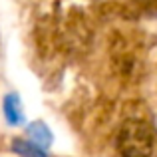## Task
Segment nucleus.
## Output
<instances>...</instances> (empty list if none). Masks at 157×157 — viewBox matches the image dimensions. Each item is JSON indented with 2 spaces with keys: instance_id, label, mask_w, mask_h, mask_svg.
<instances>
[{
  "instance_id": "f257e3e1",
  "label": "nucleus",
  "mask_w": 157,
  "mask_h": 157,
  "mask_svg": "<svg viewBox=\"0 0 157 157\" xmlns=\"http://www.w3.org/2000/svg\"><path fill=\"white\" fill-rule=\"evenodd\" d=\"M117 151L121 157H149L153 135L143 121H125L117 133Z\"/></svg>"
},
{
  "instance_id": "f03ea898",
  "label": "nucleus",
  "mask_w": 157,
  "mask_h": 157,
  "mask_svg": "<svg viewBox=\"0 0 157 157\" xmlns=\"http://www.w3.org/2000/svg\"><path fill=\"white\" fill-rule=\"evenodd\" d=\"M2 111H4V117L10 125H22L26 121L24 117V107H22V101L16 94H8L2 101Z\"/></svg>"
},
{
  "instance_id": "7ed1b4c3",
  "label": "nucleus",
  "mask_w": 157,
  "mask_h": 157,
  "mask_svg": "<svg viewBox=\"0 0 157 157\" xmlns=\"http://www.w3.org/2000/svg\"><path fill=\"white\" fill-rule=\"evenodd\" d=\"M26 133H28V137H30V141H34L36 145L44 147V149H48V147L52 145V141H54L52 129L44 121H32V123H28V125H26Z\"/></svg>"
},
{
  "instance_id": "20e7f679",
  "label": "nucleus",
  "mask_w": 157,
  "mask_h": 157,
  "mask_svg": "<svg viewBox=\"0 0 157 157\" xmlns=\"http://www.w3.org/2000/svg\"><path fill=\"white\" fill-rule=\"evenodd\" d=\"M12 151L18 153L20 157H48L46 149L40 145H36L30 139H14L12 143Z\"/></svg>"
}]
</instances>
